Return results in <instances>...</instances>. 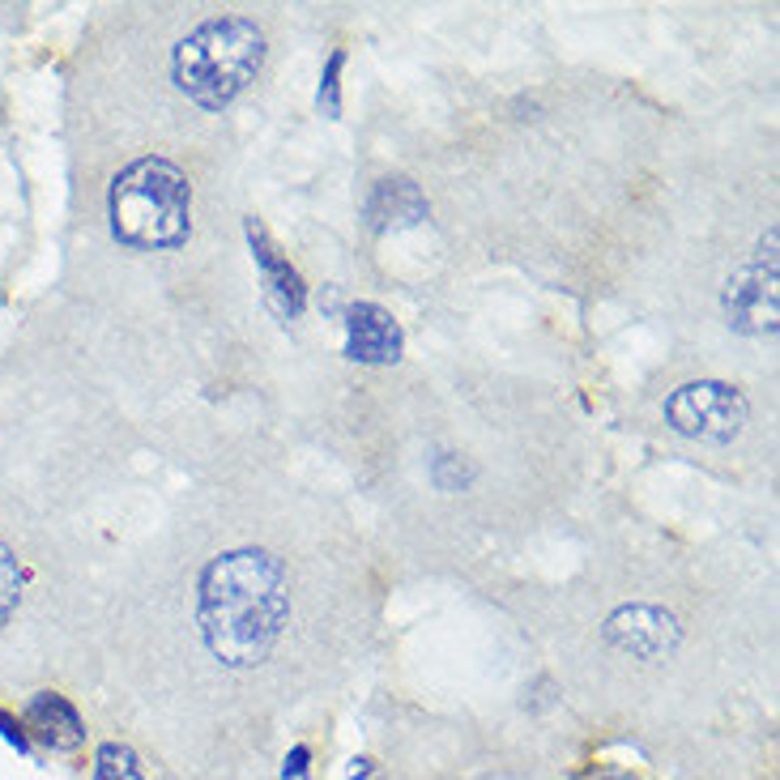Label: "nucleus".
Returning <instances> with one entry per match:
<instances>
[{
  "label": "nucleus",
  "mask_w": 780,
  "mask_h": 780,
  "mask_svg": "<svg viewBox=\"0 0 780 780\" xmlns=\"http://www.w3.org/2000/svg\"><path fill=\"white\" fill-rule=\"evenodd\" d=\"M286 623V576L269 555L218 558L201 581V632L226 666H260Z\"/></svg>",
  "instance_id": "nucleus-1"
},
{
  "label": "nucleus",
  "mask_w": 780,
  "mask_h": 780,
  "mask_svg": "<svg viewBox=\"0 0 780 780\" xmlns=\"http://www.w3.org/2000/svg\"><path fill=\"white\" fill-rule=\"evenodd\" d=\"M260 30L248 18H209L175 48V82L196 107L218 112L235 94H244L260 69Z\"/></svg>",
  "instance_id": "nucleus-2"
},
{
  "label": "nucleus",
  "mask_w": 780,
  "mask_h": 780,
  "mask_svg": "<svg viewBox=\"0 0 780 780\" xmlns=\"http://www.w3.org/2000/svg\"><path fill=\"white\" fill-rule=\"evenodd\" d=\"M107 209L115 239L129 248L163 252L188 239V179L163 158H137L120 171Z\"/></svg>",
  "instance_id": "nucleus-3"
},
{
  "label": "nucleus",
  "mask_w": 780,
  "mask_h": 780,
  "mask_svg": "<svg viewBox=\"0 0 780 780\" xmlns=\"http://www.w3.org/2000/svg\"><path fill=\"white\" fill-rule=\"evenodd\" d=\"M666 419L674 431H682L691 440L725 444L747 422V401L729 384H682L666 401Z\"/></svg>",
  "instance_id": "nucleus-4"
},
{
  "label": "nucleus",
  "mask_w": 780,
  "mask_h": 780,
  "mask_svg": "<svg viewBox=\"0 0 780 780\" xmlns=\"http://www.w3.org/2000/svg\"><path fill=\"white\" fill-rule=\"evenodd\" d=\"M248 244H252V260L260 269V286H265V304L278 311L281 320H299L307 304V286L299 278V269L281 256V248L269 239V230L248 218Z\"/></svg>",
  "instance_id": "nucleus-5"
},
{
  "label": "nucleus",
  "mask_w": 780,
  "mask_h": 780,
  "mask_svg": "<svg viewBox=\"0 0 780 780\" xmlns=\"http://www.w3.org/2000/svg\"><path fill=\"white\" fill-rule=\"evenodd\" d=\"M401 325L392 320L384 307L376 304H350L346 307V355L355 362H397L401 359Z\"/></svg>",
  "instance_id": "nucleus-6"
},
{
  "label": "nucleus",
  "mask_w": 780,
  "mask_h": 780,
  "mask_svg": "<svg viewBox=\"0 0 780 780\" xmlns=\"http://www.w3.org/2000/svg\"><path fill=\"white\" fill-rule=\"evenodd\" d=\"M22 729H27V738L34 742H43L48 751H78L85 742V721L78 717V708L69 704L64 696L57 691H39V696L27 704V717H22Z\"/></svg>",
  "instance_id": "nucleus-7"
},
{
  "label": "nucleus",
  "mask_w": 780,
  "mask_h": 780,
  "mask_svg": "<svg viewBox=\"0 0 780 780\" xmlns=\"http://www.w3.org/2000/svg\"><path fill=\"white\" fill-rule=\"evenodd\" d=\"M729 316L751 333L777 329V265H755L729 281Z\"/></svg>",
  "instance_id": "nucleus-8"
},
{
  "label": "nucleus",
  "mask_w": 780,
  "mask_h": 780,
  "mask_svg": "<svg viewBox=\"0 0 780 780\" xmlns=\"http://www.w3.org/2000/svg\"><path fill=\"white\" fill-rule=\"evenodd\" d=\"M606 640L618 644V648L632 653V657L653 661V657H661L669 644H674V627H669V618L661 610H653V606H632V610H618L610 618Z\"/></svg>",
  "instance_id": "nucleus-9"
},
{
  "label": "nucleus",
  "mask_w": 780,
  "mask_h": 780,
  "mask_svg": "<svg viewBox=\"0 0 780 780\" xmlns=\"http://www.w3.org/2000/svg\"><path fill=\"white\" fill-rule=\"evenodd\" d=\"M422 218H427V201H422L419 184H410V179H384V184H376V193L367 201V223L376 230L414 226Z\"/></svg>",
  "instance_id": "nucleus-10"
},
{
  "label": "nucleus",
  "mask_w": 780,
  "mask_h": 780,
  "mask_svg": "<svg viewBox=\"0 0 780 780\" xmlns=\"http://www.w3.org/2000/svg\"><path fill=\"white\" fill-rule=\"evenodd\" d=\"M94 780H150L145 777V763L137 759L133 747L124 742H103L94 751Z\"/></svg>",
  "instance_id": "nucleus-11"
},
{
  "label": "nucleus",
  "mask_w": 780,
  "mask_h": 780,
  "mask_svg": "<svg viewBox=\"0 0 780 780\" xmlns=\"http://www.w3.org/2000/svg\"><path fill=\"white\" fill-rule=\"evenodd\" d=\"M341 69H346V52L337 48L329 64H325V73H320V90H316V107L325 115L341 112Z\"/></svg>",
  "instance_id": "nucleus-12"
},
{
  "label": "nucleus",
  "mask_w": 780,
  "mask_h": 780,
  "mask_svg": "<svg viewBox=\"0 0 780 780\" xmlns=\"http://www.w3.org/2000/svg\"><path fill=\"white\" fill-rule=\"evenodd\" d=\"M18 593H22V576H18V558L9 555V546L0 542V627L9 623V614L18 610Z\"/></svg>",
  "instance_id": "nucleus-13"
},
{
  "label": "nucleus",
  "mask_w": 780,
  "mask_h": 780,
  "mask_svg": "<svg viewBox=\"0 0 780 780\" xmlns=\"http://www.w3.org/2000/svg\"><path fill=\"white\" fill-rule=\"evenodd\" d=\"M435 482H440V491H461L470 482V470L456 465V456H440L435 461Z\"/></svg>",
  "instance_id": "nucleus-14"
},
{
  "label": "nucleus",
  "mask_w": 780,
  "mask_h": 780,
  "mask_svg": "<svg viewBox=\"0 0 780 780\" xmlns=\"http://www.w3.org/2000/svg\"><path fill=\"white\" fill-rule=\"evenodd\" d=\"M0 738H4L9 747H18V755H30L27 729H22V721H18V717H9L4 708H0Z\"/></svg>",
  "instance_id": "nucleus-15"
},
{
  "label": "nucleus",
  "mask_w": 780,
  "mask_h": 780,
  "mask_svg": "<svg viewBox=\"0 0 780 780\" xmlns=\"http://www.w3.org/2000/svg\"><path fill=\"white\" fill-rule=\"evenodd\" d=\"M307 763H311V751H307V747H295V751L286 755V763H281V780H304Z\"/></svg>",
  "instance_id": "nucleus-16"
},
{
  "label": "nucleus",
  "mask_w": 780,
  "mask_h": 780,
  "mask_svg": "<svg viewBox=\"0 0 780 780\" xmlns=\"http://www.w3.org/2000/svg\"><path fill=\"white\" fill-rule=\"evenodd\" d=\"M597 780H632L627 772H610V777H597Z\"/></svg>",
  "instance_id": "nucleus-17"
}]
</instances>
